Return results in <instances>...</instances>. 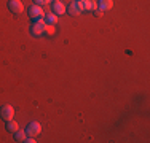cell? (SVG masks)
Returning a JSON list of instances; mask_svg holds the SVG:
<instances>
[{
  "label": "cell",
  "mask_w": 150,
  "mask_h": 143,
  "mask_svg": "<svg viewBox=\"0 0 150 143\" xmlns=\"http://www.w3.org/2000/svg\"><path fill=\"white\" fill-rule=\"evenodd\" d=\"M43 19H46L45 22H48V24H56V22H58V14H54V13H46Z\"/></svg>",
  "instance_id": "8fae6325"
},
{
  "label": "cell",
  "mask_w": 150,
  "mask_h": 143,
  "mask_svg": "<svg viewBox=\"0 0 150 143\" xmlns=\"http://www.w3.org/2000/svg\"><path fill=\"white\" fill-rule=\"evenodd\" d=\"M26 132H27V135H29V137H37V135H40L42 134V126L38 123H30L29 126H27V129H26Z\"/></svg>",
  "instance_id": "5b68a950"
},
{
  "label": "cell",
  "mask_w": 150,
  "mask_h": 143,
  "mask_svg": "<svg viewBox=\"0 0 150 143\" xmlns=\"http://www.w3.org/2000/svg\"><path fill=\"white\" fill-rule=\"evenodd\" d=\"M102 14H104V13H102V10H98V8H96V10H94V16H98V18H101V16H102Z\"/></svg>",
  "instance_id": "9a60e30c"
},
{
  "label": "cell",
  "mask_w": 150,
  "mask_h": 143,
  "mask_svg": "<svg viewBox=\"0 0 150 143\" xmlns=\"http://www.w3.org/2000/svg\"><path fill=\"white\" fill-rule=\"evenodd\" d=\"M30 34L34 37H40L42 34H45V21L43 19H38V21H34L30 26Z\"/></svg>",
  "instance_id": "7a4b0ae2"
},
{
  "label": "cell",
  "mask_w": 150,
  "mask_h": 143,
  "mask_svg": "<svg viewBox=\"0 0 150 143\" xmlns=\"http://www.w3.org/2000/svg\"><path fill=\"white\" fill-rule=\"evenodd\" d=\"M45 11H43V8H42L40 5H32L29 6V16H30V19L32 21H38V19H43L45 18Z\"/></svg>",
  "instance_id": "6da1fadb"
},
{
  "label": "cell",
  "mask_w": 150,
  "mask_h": 143,
  "mask_svg": "<svg viewBox=\"0 0 150 143\" xmlns=\"http://www.w3.org/2000/svg\"><path fill=\"white\" fill-rule=\"evenodd\" d=\"M15 135H16V142H26V138H27L26 130H18V132H15Z\"/></svg>",
  "instance_id": "4fadbf2b"
},
{
  "label": "cell",
  "mask_w": 150,
  "mask_h": 143,
  "mask_svg": "<svg viewBox=\"0 0 150 143\" xmlns=\"http://www.w3.org/2000/svg\"><path fill=\"white\" fill-rule=\"evenodd\" d=\"M8 8H10V11L15 14H21L24 11V5L21 0H8Z\"/></svg>",
  "instance_id": "277c9868"
},
{
  "label": "cell",
  "mask_w": 150,
  "mask_h": 143,
  "mask_svg": "<svg viewBox=\"0 0 150 143\" xmlns=\"http://www.w3.org/2000/svg\"><path fill=\"white\" fill-rule=\"evenodd\" d=\"M67 13L70 14V16H77V14L81 13V8L80 5H78V2H72L69 6H67Z\"/></svg>",
  "instance_id": "ba28073f"
},
{
  "label": "cell",
  "mask_w": 150,
  "mask_h": 143,
  "mask_svg": "<svg viewBox=\"0 0 150 143\" xmlns=\"http://www.w3.org/2000/svg\"><path fill=\"white\" fill-rule=\"evenodd\" d=\"M15 116V108L11 105H2L0 107V118L5 121H11Z\"/></svg>",
  "instance_id": "3957f363"
},
{
  "label": "cell",
  "mask_w": 150,
  "mask_h": 143,
  "mask_svg": "<svg viewBox=\"0 0 150 143\" xmlns=\"http://www.w3.org/2000/svg\"><path fill=\"white\" fill-rule=\"evenodd\" d=\"M6 130L15 134V132L19 130V124H18L16 121H13V119H11V121H6Z\"/></svg>",
  "instance_id": "9c48e42d"
},
{
  "label": "cell",
  "mask_w": 150,
  "mask_h": 143,
  "mask_svg": "<svg viewBox=\"0 0 150 143\" xmlns=\"http://www.w3.org/2000/svg\"><path fill=\"white\" fill-rule=\"evenodd\" d=\"M51 8H53V13H54V14H64V13H67V6L64 5L62 2H59V0H54V2H53Z\"/></svg>",
  "instance_id": "52a82bcc"
},
{
  "label": "cell",
  "mask_w": 150,
  "mask_h": 143,
  "mask_svg": "<svg viewBox=\"0 0 150 143\" xmlns=\"http://www.w3.org/2000/svg\"><path fill=\"white\" fill-rule=\"evenodd\" d=\"M45 34L48 35V37H53V35L56 34V27H54V24H48V22H45Z\"/></svg>",
  "instance_id": "7c38bea8"
},
{
  "label": "cell",
  "mask_w": 150,
  "mask_h": 143,
  "mask_svg": "<svg viewBox=\"0 0 150 143\" xmlns=\"http://www.w3.org/2000/svg\"><path fill=\"white\" fill-rule=\"evenodd\" d=\"M78 2V5H80V8H81V11L83 10H86V11H94L96 8H98V3L94 2V0H77Z\"/></svg>",
  "instance_id": "8992f818"
},
{
  "label": "cell",
  "mask_w": 150,
  "mask_h": 143,
  "mask_svg": "<svg viewBox=\"0 0 150 143\" xmlns=\"http://www.w3.org/2000/svg\"><path fill=\"white\" fill-rule=\"evenodd\" d=\"M99 10H102V11H104V10H110L113 6V2L112 0H99Z\"/></svg>",
  "instance_id": "30bf717a"
},
{
  "label": "cell",
  "mask_w": 150,
  "mask_h": 143,
  "mask_svg": "<svg viewBox=\"0 0 150 143\" xmlns=\"http://www.w3.org/2000/svg\"><path fill=\"white\" fill-rule=\"evenodd\" d=\"M50 2V0H34V3H35V5H46V3H48Z\"/></svg>",
  "instance_id": "5bb4252c"
}]
</instances>
